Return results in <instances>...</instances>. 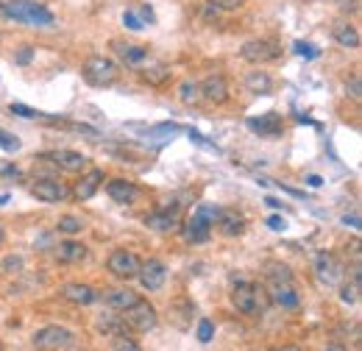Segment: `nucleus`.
<instances>
[{
  "label": "nucleus",
  "instance_id": "37998d69",
  "mask_svg": "<svg viewBox=\"0 0 362 351\" xmlns=\"http://www.w3.org/2000/svg\"><path fill=\"white\" fill-rule=\"evenodd\" d=\"M139 14H142L148 23H156V14H153V8H151V6H142V8H139Z\"/></svg>",
  "mask_w": 362,
  "mask_h": 351
},
{
  "label": "nucleus",
  "instance_id": "bb28decb",
  "mask_svg": "<svg viewBox=\"0 0 362 351\" xmlns=\"http://www.w3.org/2000/svg\"><path fill=\"white\" fill-rule=\"evenodd\" d=\"M98 329L106 335V338H115V335H120V332H129V326H126V321L120 318V315H100L98 318Z\"/></svg>",
  "mask_w": 362,
  "mask_h": 351
},
{
  "label": "nucleus",
  "instance_id": "8fccbe9b",
  "mask_svg": "<svg viewBox=\"0 0 362 351\" xmlns=\"http://www.w3.org/2000/svg\"><path fill=\"white\" fill-rule=\"evenodd\" d=\"M265 204H268V207H271V209H279V207H281V204H279V201H276V198H265Z\"/></svg>",
  "mask_w": 362,
  "mask_h": 351
},
{
  "label": "nucleus",
  "instance_id": "72a5a7b5",
  "mask_svg": "<svg viewBox=\"0 0 362 351\" xmlns=\"http://www.w3.org/2000/svg\"><path fill=\"white\" fill-rule=\"evenodd\" d=\"M212 335H215V326H212V321L201 318V321H198V340H201V343H209V340H212Z\"/></svg>",
  "mask_w": 362,
  "mask_h": 351
},
{
  "label": "nucleus",
  "instance_id": "6e6552de",
  "mask_svg": "<svg viewBox=\"0 0 362 351\" xmlns=\"http://www.w3.org/2000/svg\"><path fill=\"white\" fill-rule=\"evenodd\" d=\"M40 159H45V162H50L53 168H59V171H64V173H84V171H90L87 154L73 151V148H56V151H50V154H42Z\"/></svg>",
  "mask_w": 362,
  "mask_h": 351
},
{
  "label": "nucleus",
  "instance_id": "f3484780",
  "mask_svg": "<svg viewBox=\"0 0 362 351\" xmlns=\"http://www.w3.org/2000/svg\"><path fill=\"white\" fill-rule=\"evenodd\" d=\"M215 226H218V231H221L223 237H243V234H245L248 220H245L243 212H237L234 207H221Z\"/></svg>",
  "mask_w": 362,
  "mask_h": 351
},
{
  "label": "nucleus",
  "instance_id": "49530a36",
  "mask_svg": "<svg viewBox=\"0 0 362 351\" xmlns=\"http://www.w3.org/2000/svg\"><path fill=\"white\" fill-rule=\"evenodd\" d=\"M307 184H310V187H320L323 178H320V176H307Z\"/></svg>",
  "mask_w": 362,
  "mask_h": 351
},
{
  "label": "nucleus",
  "instance_id": "de8ad7c7",
  "mask_svg": "<svg viewBox=\"0 0 362 351\" xmlns=\"http://www.w3.org/2000/svg\"><path fill=\"white\" fill-rule=\"evenodd\" d=\"M273 351H307L304 346H296V343H287V346H281V349H273Z\"/></svg>",
  "mask_w": 362,
  "mask_h": 351
},
{
  "label": "nucleus",
  "instance_id": "0eeeda50",
  "mask_svg": "<svg viewBox=\"0 0 362 351\" xmlns=\"http://www.w3.org/2000/svg\"><path fill=\"white\" fill-rule=\"evenodd\" d=\"M120 318L126 321V326L132 332H142V335L145 332H153L156 323H159V312H156V307L151 301H145V299H139L134 307H129Z\"/></svg>",
  "mask_w": 362,
  "mask_h": 351
},
{
  "label": "nucleus",
  "instance_id": "dca6fc26",
  "mask_svg": "<svg viewBox=\"0 0 362 351\" xmlns=\"http://www.w3.org/2000/svg\"><path fill=\"white\" fill-rule=\"evenodd\" d=\"M245 126L257 134V137H265V139H276V137L284 134V120H281V115H276V112H265V115H259V117H248Z\"/></svg>",
  "mask_w": 362,
  "mask_h": 351
},
{
  "label": "nucleus",
  "instance_id": "a19ab883",
  "mask_svg": "<svg viewBox=\"0 0 362 351\" xmlns=\"http://www.w3.org/2000/svg\"><path fill=\"white\" fill-rule=\"evenodd\" d=\"M31 56H34V50H31V47L25 45V47H23V50L17 53V64H28V62H31Z\"/></svg>",
  "mask_w": 362,
  "mask_h": 351
},
{
  "label": "nucleus",
  "instance_id": "f257e3e1",
  "mask_svg": "<svg viewBox=\"0 0 362 351\" xmlns=\"http://www.w3.org/2000/svg\"><path fill=\"white\" fill-rule=\"evenodd\" d=\"M0 14L6 20L23 23V25H34V28H50L56 23L53 11L45 8L37 0H3L0 3Z\"/></svg>",
  "mask_w": 362,
  "mask_h": 351
},
{
  "label": "nucleus",
  "instance_id": "9d476101",
  "mask_svg": "<svg viewBox=\"0 0 362 351\" xmlns=\"http://www.w3.org/2000/svg\"><path fill=\"white\" fill-rule=\"evenodd\" d=\"M139 265L142 260L136 257L134 251H126V248H115L106 260V270L115 276V279H123V282H132L139 273Z\"/></svg>",
  "mask_w": 362,
  "mask_h": 351
},
{
  "label": "nucleus",
  "instance_id": "3c124183",
  "mask_svg": "<svg viewBox=\"0 0 362 351\" xmlns=\"http://www.w3.org/2000/svg\"><path fill=\"white\" fill-rule=\"evenodd\" d=\"M3 240H6V231H3V226H0V246H3Z\"/></svg>",
  "mask_w": 362,
  "mask_h": 351
},
{
  "label": "nucleus",
  "instance_id": "473e14b6",
  "mask_svg": "<svg viewBox=\"0 0 362 351\" xmlns=\"http://www.w3.org/2000/svg\"><path fill=\"white\" fill-rule=\"evenodd\" d=\"M109 340H112V349L115 351H142V346L136 343L129 332H120V335H115V338H109Z\"/></svg>",
  "mask_w": 362,
  "mask_h": 351
},
{
  "label": "nucleus",
  "instance_id": "a211bd4d",
  "mask_svg": "<svg viewBox=\"0 0 362 351\" xmlns=\"http://www.w3.org/2000/svg\"><path fill=\"white\" fill-rule=\"evenodd\" d=\"M106 195H109L115 204L132 207V204H136V201H139L142 190L136 187L134 181H129V178H112V181L106 184Z\"/></svg>",
  "mask_w": 362,
  "mask_h": 351
},
{
  "label": "nucleus",
  "instance_id": "1a4fd4ad",
  "mask_svg": "<svg viewBox=\"0 0 362 351\" xmlns=\"http://www.w3.org/2000/svg\"><path fill=\"white\" fill-rule=\"evenodd\" d=\"M240 56L251 64H268V62H276L281 56V45L276 40H268V37H259V40H248V42L240 47Z\"/></svg>",
  "mask_w": 362,
  "mask_h": 351
},
{
  "label": "nucleus",
  "instance_id": "5fc2aeb1",
  "mask_svg": "<svg viewBox=\"0 0 362 351\" xmlns=\"http://www.w3.org/2000/svg\"><path fill=\"white\" fill-rule=\"evenodd\" d=\"M0 3H3V0H0Z\"/></svg>",
  "mask_w": 362,
  "mask_h": 351
},
{
  "label": "nucleus",
  "instance_id": "a18cd8bd",
  "mask_svg": "<svg viewBox=\"0 0 362 351\" xmlns=\"http://www.w3.org/2000/svg\"><path fill=\"white\" fill-rule=\"evenodd\" d=\"M0 173H3V176H14V178H17V176H20V168H14V165H6Z\"/></svg>",
  "mask_w": 362,
  "mask_h": 351
},
{
  "label": "nucleus",
  "instance_id": "a878e982",
  "mask_svg": "<svg viewBox=\"0 0 362 351\" xmlns=\"http://www.w3.org/2000/svg\"><path fill=\"white\" fill-rule=\"evenodd\" d=\"M139 76H142L145 84H151V87H162V84L170 79V67H168V64H153V67H145Z\"/></svg>",
  "mask_w": 362,
  "mask_h": 351
},
{
  "label": "nucleus",
  "instance_id": "aec40b11",
  "mask_svg": "<svg viewBox=\"0 0 362 351\" xmlns=\"http://www.w3.org/2000/svg\"><path fill=\"white\" fill-rule=\"evenodd\" d=\"M53 257H56V263H62V265H78L90 257V248H87L81 240L67 237V240H62V243L56 246Z\"/></svg>",
  "mask_w": 362,
  "mask_h": 351
},
{
  "label": "nucleus",
  "instance_id": "09e8293b",
  "mask_svg": "<svg viewBox=\"0 0 362 351\" xmlns=\"http://www.w3.org/2000/svg\"><path fill=\"white\" fill-rule=\"evenodd\" d=\"M326 351H349V349H346L343 343H329V346H326Z\"/></svg>",
  "mask_w": 362,
  "mask_h": 351
},
{
  "label": "nucleus",
  "instance_id": "5701e85b",
  "mask_svg": "<svg viewBox=\"0 0 362 351\" xmlns=\"http://www.w3.org/2000/svg\"><path fill=\"white\" fill-rule=\"evenodd\" d=\"M100 301H106L109 307L117 309V312H126V309L134 307L136 301H139V293L129 290V287H115V290H103Z\"/></svg>",
  "mask_w": 362,
  "mask_h": 351
},
{
  "label": "nucleus",
  "instance_id": "393cba45",
  "mask_svg": "<svg viewBox=\"0 0 362 351\" xmlns=\"http://www.w3.org/2000/svg\"><path fill=\"white\" fill-rule=\"evenodd\" d=\"M243 84H245L248 92H254V95H271L273 92V79L265 70H251Z\"/></svg>",
  "mask_w": 362,
  "mask_h": 351
},
{
  "label": "nucleus",
  "instance_id": "ea45409f",
  "mask_svg": "<svg viewBox=\"0 0 362 351\" xmlns=\"http://www.w3.org/2000/svg\"><path fill=\"white\" fill-rule=\"evenodd\" d=\"M268 226H271L273 231H284V229H287V220L281 218V215H271V218H268Z\"/></svg>",
  "mask_w": 362,
  "mask_h": 351
},
{
  "label": "nucleus",
  "instance_id": "2f4dec72",
  "mask_svg": "<svg viewBox=\"0 0 362 351\" xmlns=\"http://www.w3.org/2000/svg\"><path fill=\"white\" fill-rule=\"evenodd\" d=\"M343 287H340V301L343 304H349V307H354V304H360V290H362V282H340Z\"/></svg>",
  "mask_w": 362,
  "mask_h": 351
},
{
  "label": "nucleus",
  "instance_id": "412c9836",
  "mask_svg": "<svg viewBox=\"0 0 362 351\" xmlns=\"http://www.w3.org/2000/svg\"><path fill=\"white\" fill-rule=\"evenodd\" d=\"M112 50L115 56L129 64V67H139L145 59H148V47L145 45H136V42H126V40H112Z\"/></svg>",
  "mask_w": 362,
  "mask_h": 351
},
{
  "label": "nucleus",
  "instance_id": "ddd939ff",
  "mask_svg": "<svg viewBox=\"0 0 362 351\" xmlns=\"http://www.w3.org/2000/svg\"><path fill=\"white\" fill-rule=\"evenodd\" d=\"M198 87H201V100H206L212 106H223L231 98V87H228L226 76H221V73L206 76L204 81H198Z\"/></svg>",
  "mask_w": 362,
  "mask_h": 351
},
{
  "label": "nucleus",
  "instance_id": "423d86ee",
  "mask_svg": "<svg viewBox=\"0 0 362 351\" xmlns=\"http://www.w3.org/2000/svg\"><path fill=\"white\" fill-rule=\"evenodd\" d=\"M313 273L323 287H340V282L346 279V267L332 251H317L313 257Z\"/></svg>",
  "mask_w": 362,
  "mask_h": 351
},
{
  "label": "nucleus",
  "instance_id": "2eb2a0df",
  "mask_svg": "<svg viewBox=\"0 0 362 351\" xmlns=\"http://www.w3.org/2000/svg\"><path fill=\"white\" fill-rule=\"evenodd\" d=\"M59 293L64 301H70L76 307H90L95 301H100V290H95L92 284H84V282H67Z\"/></svg>",
  "mask_w": 362,
  "mask_h": 351
},
{
  "label": "nucleus",
  "instance_id": "864d4df0",
  "mask_svg": "<svg viewBox=\"0 0 362 351\" xmlns=\"http://www.w3.org/2000/svg\"><path fill=\"white\" fill-rule=\"evenodd\" d=\"M0 351H3V343H0Z\"/></svg>",
  "mask_w": 362,
  "mask_h": 351
},
{
  "label": "nucleus",
  "instance_id": "c9c22d12",
  "mask_svg": "<svg viewBox=\"0 0 362 351\" xmlns=\"http://www.w3.org/2000/svg\"><path fill=\"white\" fill-rule=\"evenodd\" d=\"M0 148H3V151H8V154H11V151H20V139H17V137H11L6 129H0Z\"/></svg>",
  "mask_w": 362,
  "mask_h": 351
},
{
  "label": "nucleus",
  "instance_id": "7c9ffc66",
  "mask_svg": "<svg viewBox=\"0 0 362 351\" xmlns=\"http://www.w3.org/2000/svg\"><path fill=\"white\" fill-rule=\"evenodd\" d=\"M8 109H11V115H20V117H25V120H47V123H59V120H56V117H50L47 112H37V109L23 106V103H11Z\"/></svg>",
  "mask_w": 362,
  "mask_h": 351
},
{
  "label": "nucleus",
  "instance_id": "58836bf2",
  "mask_svg": "<svg viewBox=\"0 0 362 351\" xmlns=\"http://www.w3.org/2000/svg\"><path fill=\"white\" fill-rule=\"evenodd\" d=\"M296 53H298V56H304V59H313V56H317L315 45H310V42H296Z\"/></svg>",
  "mask_w": 362,
  "mask_h": 351
},
{
  "label": "nucleus",
  "instance_id": "39448f33",
  "mask_svg": "<svg viewBox=\"0 0 362 351\" xmlns=\"http://www.w3.org/2000/svg\"><path fill=\"white\" fill-rule=\"evenodd\" d=\"M31 343L37 351H67L76 343V335L67 329V326H59V323H47L42 329H37L31 335Z\"/></svg>",
  "mask_w": 362,
  "mask_h": 351
},
{
  "label": "nucleus",
  "instance_id": "9b49d317",
  "mask_svg": "<svg viewBox=\"0 0 362 351\" xmlns=\"http://www.w3.org/2000/svg\"><path fill=\"white\" fill-rule=\"evenodd\" d=\"M31 195H34L37 201H42V204H62V201H67L73 192H70V187H67L64 181H59V178H53V176H45V178H34Z\"/></svg>",
  "mask_w": 362,
  "mask_h": 351
},
{
  "label": "nucleus",
  "instance_id": "b1692460",
  "mask_svg": "<svg viewBox=\"0 0 362 351\" xmlns=\"http://www.w3.org/2000/svg\"><path fill=\"white\" fill-rule=\"evenodd\" d=\"M332 37H334V42L340 45V47H346V50H357L360 47V31L351 23H337L332 28Z\"/></svg>",
  "mask_w": 362,
  "mask_h": 351
},
{
  "label": "nucleus",
  "instance_id": "6ab92c4d",
  "mask_svg": "<svg viewBox=\"0 0 362 351\" xmlns=\"http://www.w3.org/2000/svg\"><path fill=\"white\" fill-rule=\"evenodd\" d=\"M268 299L281 309L301 307V293H298V287L293 282H273L271 290H268Z\"/></svg>",
  "mask_w": 362,
  "mask_h": 351
},
{
  "label": "nucleus",
  "instance_id": "79ce46f5",
  "mask_svg": "<svg viewBox=\"0 0 362 351\" xmlns=\"http://www.w3.org/2000/svg\"><path fill=\"white\" fill-rule=\"evenodd\" d=\"M343 223H346V226H351L354 231H360V215H357V212H351V215H343Z\"/></svg>",
  "mask_w": 362,
  "mask_h": 351
},
{
  "label": "nucleus",
  "instance_id": "f8f14e48",
  "mask_svg": "<svg viewBox=\"0 0 362 351\" xmlns=\"http://www.w3.org/2000/svg\"><path fill=\"white\" fill-rule=\"evenodd\" d=\"M145 226L159 231V234H176L181 229V207L173 204V207H159L153 212L145 215Z\"/></svg>",
  "mask_w": 362,
  "mask_h": 351
},
{
  "label": "nucleus",
  "instance_id": "7ed1b4c3",
  "mask_svg": "<svg viewBox=\"0 0 362 351\" xmlns=\"http://www.w3.org/2000/svg\"><path fill=\"white\" fill-rule=\"evenodd\" d=\"M221 207L218 204H198L192 209V215L187 218V223H181V234L187 243H206L215 231V220H218Z\"/></svg>",
  "mask_w": 362,
  "mask_h": 351
},
{
  "label": "nucleus",
  "instance_id": "20e7f679",
  "mask_svg": "<svg viewBox=\"0 0 362 351\" xmlns=\"http://www.w3.org/2000/svg\"><path fill=\"white\" fill-rule=\"evenodd\" d=\"M81 73H84V81H87L90 87L106 89L117 84V79H120V64H117L115 59H109V56H90V59L84 62Z\"/></svg>",
  "mask_w": 362,
  "mask_h": 351
},
{
  "label": "nucleus",
  "instance_id": "4be33fe9",
  "mask_svg": "<svg viewBox=\"0 0 362 351\" xmlns=\"http://www.w3.org/2000/svg\"><path fill=\"white\" fill-rule=\"evenodd\" d=\"M100 184H103V171L90 168V171L81 173V178L76 181V187H73L70 192H73V198H78V201H90L92 195L100 190Z\"/></svg>",
  "mask_w": 362,
  "mask_h": 351
},
{
  "label": "nucleus",
  "instance_id": "c03bdc74",
  "mask_svg": "<svg viewBox=\"0 0 362 351\" xmlns=\"http://www.w3.org/2000/svg\"><path fill=\"white\" fill-rule=\"evenodd\" d=\"M3 267H6V270H11V267H23V260H20V257H8V260L3 263Z\"/></svg>",
  "mask_w": 362,
  "mask_h": 351
},
{
  "label": "nucleus",
  "instance_id": "4468645a",
  "mask_svg": "<svg viewBox=\"0 0 362 351\" xmlns=\"http://www.w3.org/2000/svg\"><path fill=\"white\" fill-rule=\"evenodd\" d=\"M136 279H139L142 290L156 293V290H162V287H165V282H168V267H165L162 260H145V263L139 265Z\"/></svg>",
  "mask_w": 362,
  "mask_h": 351
},
{
  "label": "nucleus",
  "instance_id": "f03ea898",
  "mask_svg": "<svg viewBox=\"0 0 362 351\" xmlns=\"http://www.w3.org/2000/svg\"><path fill=\"white\" fill-rule=\"evenodd\" d=\"M231 304H234L237 312H243L248 318H259L268 309L271 299H268V290L265 287H259V284H254L248 279H240L231 287Z\"/></svg>",
  "mask_w": 362,
  "mask_h": 351
},
{
  "label": "nucleus",
  "instance_id": "c756f323",
  "mask_svg": "<svg viewBox=\"0 0 362 351\" xmlns=\"http://www.w3.org/2000/svg\"><path fill=\"white\" fill-rule=\"evenodd\" d=\"M56 231L59 234H67V237H76V234L84 231V220L78 218V215H62L59 223H56Z\"/></svg>",
  "mask_w": 362,
  "mask_h": 351
},
{
  "label": "nucleus",
  "instance_id": "4c0bfd02",
  "mask_svg": "<svg viewBox=\"0 0 362 351\" xmlns=\"http://www.w3.org/2000/svg\"><path fill=\"white\" fill-rule=\"evenodd\" d=\"M346 92L351 95V100H357V103H360V98H362L360 73H354V76H351V81H346Z\"/></svg>",
  "mask_w": 362,
  "mask_h": 351
},
{
  "label": "nucleus",
  "instance_id": "cd10ccee",
  "mask_svg": "<svg viewBox=\"0 0 362 351\" xmlns=\"http://www.w3.org/2000/svg\"><path fill=\"white\" fill-rule=\"evenodd\" d=\"M179 100L184 106H198L201 103V87H198V81L184 79L179 84Z\"/></svg>",
  "mask_w": 362,
  "mask_h": 351
},
{
  "label": "nucleus",
  "instance_id": "e433bc0d",
  "mask_svg": "<svg viewBox=\"0 0 362 351\" xmlns=\"http://www.w3.org/2000/svg\"><path fill=\"white\" fill-rule=\"evenodd\" d=\"M123 25H126L129 31H142V28H145L142 17H139V14H134V11H126V14H123Z\"/></svg>",
  "mask_w": 362,
  "mask_h": 351
},
{
  "label": "nucleus",
  "instance_id": "c85d7f7f",
  "mask_svg": "<svg viewBox=\"0 0 362 351\" xmlns=\"http://www.w3.org/2000/svg\"><path fill=\"white\" fill-rule=\"evenodd\" d=\"M265 276H268V284H273V282H293V270L284 263H276V260L265 263Z\"/></svg>",
  "mask_w": 362,
  "mask_h": 351
},
{
  "label": "nucleus",
  "instance_id": "603ef678",
  "mask_svg": "<svg viewBox=\"0 0 362 351\" xmlns=\"http://www.w3.org/2000/svg\"><path fill=\"white\" fill-rule=\"evenodd\" d=\"M8 201V195H0V204H6Z\"/></svg>",
  "mask_w": 362,
  "mask_h": 351
},
{
  "label": "nucleus",
  "instance_id": "f704fd0d",
  "mask_svg": "<svg viewBox=\"0 0 362 351\" xmlns=\"http://www.w3.org/2000/svg\"><path fill=\"white\" fill-rule=\"evenodd\" d=\"M209 6L218 11H237L245 6V0H209Z\"/></svg>",
  "mask_w": 362,
  "mask_h": 351
}]
</instances>
